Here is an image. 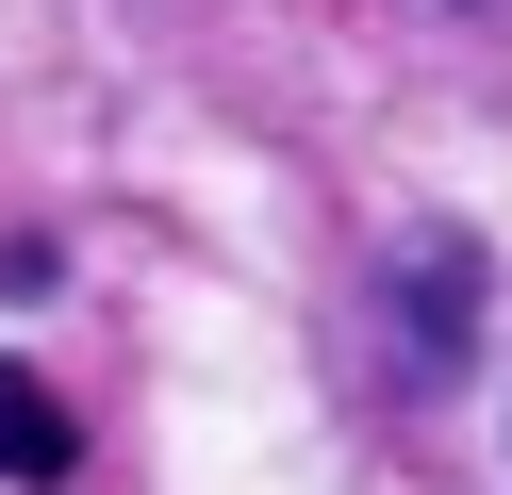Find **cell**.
<instances>
[{
  "instance_id": "6da1fadb",
  "label": "cell",
  "mask_w": 512,
  "mask_h": 495,
  "mask_svg": "<svg viewBox=\"0 0 512 495\" xmlns=\"http://www.w3.org/2000/svg\"><path fill=\"white\" fill-rule=\"evenodd\" d=\"M463 347H479V248H463V231H413V248H397V380L413 396L463 380Z\"/></svg>"
},
{
  "instance_id": "7a4b0ae2",
  "label": "cell",
  "mask_w": 512,
  "mask_h": 495,
  "mask_svg": "<svg viewBox=\"0 0 512 495\" xmlns=\"http://www.w3.org/2000/svg\"><path fill=\"white\" fill-rule=\"evenodd\" d=\"M67 462H83V429H67V396H50L34 363H0V479H17V495H50V479H67Z\"/></svg>"
}]
</instances>
